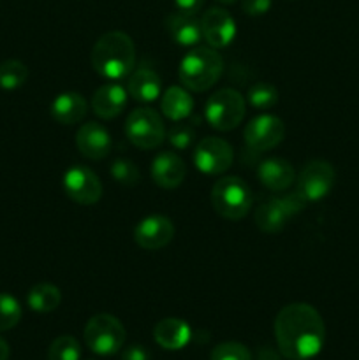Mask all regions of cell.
I'll use <instances>...</instances> for the list:
<instances>
[{"mask_svg":"<svg viewBox=\"0 0 359 360\" xmlns=\"http://www.w3.org/2000/svg\"><path fill=\"white\" fill-rule=\"evenodd\" d=\"M275 340L285 359L306 360L322 350L326 327L320 313L306 302L284 306L275 319Z\"/></svg>","mask_w":359,"mask_h":360,"instance_id":"obj_1","label":"cell"},{"mask_svg":"<svg viewBox=\"0 0 359 360\" xmlns=\"http://www.w3.org/2000/svg\"><path fill=\"white\" fill-rule=\"evenodd\" d=\"M92 67L101 77L120 81L136 67V46L125 32H108L92 48Z\"/></svg>","mask_w":359,"mask_h":360,"instance_id":"obj_2","label":"cell"},{"mask_svg":"<svg viewBox=\"0 0 359 360\" xmlns=\"http://www.w3.org/2000/svg\"><path fill=\"white\" fill-rule=\"evenodd\" d=\"M222 72H224V60L220 53L210 46H196L180 60V81L190 91L210 90L220 79Z\"/></svg>","mask_w":359,"mask_h":360,"instance_id":"obj_3","label":"cell"},{"mask_svg":"<svg viewBox=\"0 0 359 360\" xmlns=\"http://www.w3.org/2000/svg\"><path fill=\"white\" fill-rule=\"evenodd\" d=\"M211 204L225 220H241L252 207V190L239 176H225L211 188Z\"/></svg>","mask_w":359,"mask_h":360,"instance_id":"obj_4","label":"cell"},{"mask_svg":"<svg viewBox=\"0 0 359 360\" xmlns=\"http://www.w3.org/2000/svg\"><path fill=\"white\" fill-rule=\"evenodd\" d=\"M246 115V101L238 90L222 88L210 95L204 104V118L213 129L229 132L243 122Z\"/></svg>","mask_w":359,"mask_h":360,"instance_id":"obj_5","label":"cell"},{"mask_svg":"<svg viewBox=\"0 0 359 360\" xmlns=\"http://www.w3.org/2000/svg\"><path fill=\"white\" fill-rule=\"evenodd\" d=\"M83 336L84 343L94 354L108 357L122 350L125 343V327L116 316L101 313L88 320Z\"/></svg>","mask_w":359,"mask_h":360,"instance_id":"obj_6","label":"cell"},{"mask_svg":"<svg viewBox=\"0 0 359 360\" xmlns=\"http://www.w3.org/2000/svg\"><path fill=\"white\" fill-rule=\"evenodd\" d=\"M125 136L134 146L141 150L158 148L165 139V127L162 116L151 108H137L127 116Z\"/></svg>","mask_w":359,"mask_h":360,"instance_id":"obj_7","label":"cell"},{"mask_svg":"<svg viewBox=\"0 0 359 360\" xmlns=\"http://www.w3.org/2000/svg\"><path fill=\"white\" fill-rule=\"evenodd\" d=\"M305 206L306 204L296 193L271 197L257 207L253 213V221L259 231L266 232V234H277L292 218L298 217L305 210Z\"/></svg>","mask_w":359,"mask_h":360,"instance_id":"obj_8","label":"cell"},{"mask_svg":"<svg viewBox=\"0 0 359 360\" xmlns=\"http://www.w3.org/2000/svg\"><path fill=\"white\" fill-rule=\"evenodd\" d=\"M334 179H336V172L329 162L312 160L301 169L296 178L294 193L305 204L317 202L329 195L334 186Z\"/></svg>","mask_w":359,"mask_h":360,"instance_id":"obj_9","label":"cell"},{"mask_svg":"<svg viewBox=\"0 0 359 360\" xmlns=\"http://www.w3.org/2000/svg\"><path fill=\"white\" fill-rule=\"evenodd\" d=\"M63 192L70 200L81 206H94L102 197V183L92 169L74 164L63 172Z\"/></svg>","mask_w":359,"mask_h":360,"instance_id":"obj_10","label":"cell"},{"mask_svg":"<svg viewBox=\"0 0 359 360\" xmlns=\"http://www.w3.org/2000/svg\"><path fill=\"white\" fill-rule=\"evenodd\" d=\"M194 164L203 174H224L234 160L232 146L220 137H204L194 148Z\"/></svg>","mask_w":359,"mask_h":360,"instance_id":"obj_11","label":"cell"},{"mask_svg":"<svg viewBox=\"0 0 359 360\" xmlns=\"http://www.w3.org/2000/svg\"><path fill=\"white\" fill-rule=\"evenodd\" d=\"M285 125L275 115H259L245 127V143L253 151H270L284 141Z\"/></svg>","mask_w":359,"mask_h":360,"instance_id":"obj_12","label":"cell"},{"mask_svg":"<svg viewBox=\"0 0 359 360\" xmlns=\"http://www.w3.org/2000/svg\"><path fill=\"white\" fill-rule=\"evenodd\" d=\"M203 39L210 48L220 49L231 44L236 37V21L222 7H210L201 18Z\"/></svg>","mask_w":359,"mask_h":360,"instance_id":"obj_13","label":"cell"},{"mask_svg":"<svg viewBox=\"0 0 359 360\" xmlns=\"http://www.w3.org/2000/svg\"><path fill=\"white\" fill-rule=\"evenodd\" d=\"M175 238V225L164 214L144 217L134 227V241L143 250H160L168 246Z\"/></svg>","mask_w":359,"mask_h":360,"instance_id":"obj_14","label":"cell"},{"mask_svg":"<svg viewBox=\"0 0 359 360\" xmlns=\"http://www.w3.org/2000/svg\"><path fill=\"white\" fill-rule=\"evenodd\" d=\"M111 134L102 123L87 122L77 129L76 146L88 160H102L111 151Z\"/></svg>","mask_w":359,"mask_h":360,"instance_id":"obj_15","label":"cell"},{"mask_svg":"<svg viewBox=\"0 0 359 360\" xmlns=\"http://www.w3.org/2000/svg\"><path fill=\"white\" fill-rule=\"evenodd\" d=\"M151 179L160 188H178L187 176V165L175 151H160L151 160Z\"/></svg>","mask_w":359,"mask_h":360,"instance_id":"obj_16","label":"cell"},{"mask_svg":"<svg viewBox=\"0 0 359 360\" xmlns=\"http://www.w3.org/2000/svg\"><path fill=\"white\" fill-rule=\"evenodd\" d=\"M127 98H129V91L123 84L116 83V81L102 84L92 95V111L101 120H113L122 115L127 105Z\"/></svg>","mask_w":359,"mask_h":360,"instance_id":"obj_17","label":"cell"},{"mask_svg":"<svg viewBox=\"0 0 359 360\" xmlns=\"http://www.w3.org/2000/svg\"><path fill=\"white\" fill-rule=\"evenodd\" d=\"M257 178L260 185L271 192H285L296 181V171L292 164L285 158H266L257 167Z\"/></svg>","mask_w":359,"mask_h":360,"instance_id":"obj_18","label":"cell"},{"mask_svg":"<svg viewBox=\"0 0 359 360\" xmlns=\"http://www.w3.org/2000/svg\"><path fill=\"white\" fill-rule=\"evenodd\" d=\"M49 112H51V118L60 125H74L87 116L88 102L84 101L83 95L76 91H63L53 98Z\"/></svg>","mask_w":359,"mask_h":360,"instance_id":"obj_19","label":"cell"},{"mask_svg":"<svg viewBox=\"0 0 359 360\" xmlns=\"http://www.w3.org/2000/svg\"><path fill=\"white\" fill-rule=\"evenodd\" d=\"M165 30L171 35L172 41L180 46H197L203 41V32H201V21L192 14L175 13L168 14L164 21Z\"/></svg>","mask_w":359,"mask_h":360,"instance_id":"obj_20","label":"cell"},{"mask_svg":"<svg viewBox=\"0 0 359 360\" xmlns=\"http://www.w3.org/2000/svg\"><path fill=\"white\" fill-rule=\"evenodd\" d=\"M125 88L134 101L153 102L162 95V79L153 69L139 67L130 72Z\"/></svg>","mask_w":359,"mask_h":360,"instance_id":"obj_21","label":"cell"},{"mask_svg":"<svg viewBox=\"0 0 359 360\" xmlns=\"http://www.w3.org/2000/svg\"><path fill=\"white\" fill-rule=\"evenodd\" d=\"M190 336V326L182 319H164L153 329L155 341L165 350H182L189 345Z\"/></svg>","mask_w":359,"mask_h":360,"instance_id":"obj_22","label":"cell"},{"mask_svg":"<svg viewBox=\"0 0 359 360\" xmlns=\"http://www.w3.org/2000/svg\"><path fill=\"white\" fill-rule=\"evenodd\" d=\"M194 98L190 95V90L185 86H169L162 94L160 109L162 115L171 122H182L187 120L194 111Z\"/></svg>","mask_w":359,"mask_h":360,"instance_id":"obj_23","label":"cell"},{"mask_svg":"<svg viewBox=\"0 0 359 360\" xmlns=\"http://www.w3.org/2000/svg\"><path fill=\"white\" fill-rule=\"evenodd\" d=\"M62 302V292L51 283H37L28 290L27 304L35 313H51Z\"/></svg>","mask_w":359,"mask_h":360,"instance_id":"obj_24","label":"cell"},{"mask_svg":"<svg viewBox=\"0 0 359 360\" xmlns=\"http://www.w3.org/2000/svg\"><path fill=\"white\" fill-rule=\"evenodd\" d=\"M246 102L257 111H267L278 104V90L271 83L266 81H257L248 88Z\"/></svg>","mask_w":359,"mask_h":360,"instance_id":"obj_25","label":"cell"},{"mask_svg":"<svg viewBox=\"0 0 359 360\" xmlns=\"http://www.w3.org/2000/svg\"><path fill=\"white\" fill-rule=\"evenodd\" d=\"M28 79V69L20 60H6L0 63V88L16 90L23 86Z\"/></svg>","mask_w":359,"mask_h":360,"instance_id":"obj_26","label":"cell"},{"mask_svg":"<svg viewBox=\"0 0 359 360\" xmlns=\"http://www.w3.org/2000/svg\"><path fill=\"white\" fill-rule=\"evenodd\" d=\"M81 347L76 338L60 336L49 345L48 360H80Z\"/></svg>","mask_w":359,"mask_h":360,"instance_id":"obj_27","label":"cell"},{"mask_svg":"<svg viewBox=\"0 0 359 360\" xmlns=\"http://www.w3.org/2000/svg\"><path fill=\"white\" fill-rule=\"evenodd\" d=\"M109 174L116 183L123 186H134L139 183L141 172L137 165L129 158H116L109 167Z\"/></svg>","mask_w":359,"mask_h":360,"instance_id":"obj_28","label":"cell"},{"mask_svg":"<svg viewBox=\"0 0 359 360\" xmlns=\"http://www.w3.org/2000/svg\"><path fill=\"white\" fill-rule=\"evenodd\" d=\"M168 141L175 150L185 151L192 146L194 137H196V127L187 123L185 120L182 122H175L168 130Z\"/></svg>","mask_w":359,"mask_h":360,"instance_id":"obj_29","label":"cell"},{"mask_svg":"<svg viewBox=\"0 0 359 360\" xmlns=\"http://www.w3.org/2000/svg\"><path fill=\"white\" fill-rule=\"evenodd\" d=\"M21 320V306L13 295L0 294V333L18 326Z\"/></svg>","mask_w":359,"mask_h":360,"instance_id":"obj_30","label":"cell"},{"mask_svg":"<svg viewBox=\"0 0 359 360\" xmlns=\"http://www.w3.org/2000/svg\"><path fill=\"white\" fill-rule=\"evenodd\" d=\"M210 360H252V354L245 345L227 341L213 348Z\"/></svg>","mask_w":359,"mask_h":360,"instance_id":"obj_31","label":"cell"},{"mask_svg":"<svg viewBox=\"0 0 359 360\" xmlns=\"http://www.w3.org/2000/svg\"><path fill=\"white\" fill-rule=\"evenodd\" d=\"M243 13L248 16H263L271 9V0H243L241 2Z\"/></svg>","mask_w":359,"mask_h":360,"instance_id":"obj_32","label":"cell"},{"mask_svg":"<svg viewBox=\"0 0 359 360\" xmlns=\"http://www.w3.org/2000/svg\"><path fill=\"white\" fill-rule=\"evenodd\" d=\"M175 6H176V11H180V13L196 16V14L203 9L204 0H175Z\"/></svg>","mask_w":359,"mask_h":360,"instance_id":"obj_33","label":"cell"},{"mask_svg":"<svg viewBox=\"0 0 359 360\" xmlns=\"http://www.w3.org/2000/svg\"><path fill=\"white\" fill-rule=\"evenodd\" d=\"M122 360H150V354L141 345H132V347H127L123 350Z\"/></svg>","mask_w":359,"mask_h":360,"instance_id":"obj_34","label":"cell"},{"mask_svg":"<svg viewBox=\"0 0 359 360\" xmlns=\"http://www.w3.org/2000/svg\"><path fill=\"white\" fill-rule=\"evenodd\" d=\"M9 354H11L9 345L6 343V340H2V338H0V360L9 359Z\"/></svg>","mask_w":359,"mask_h":360,"instance_id":"obj_35","label":"cell"},{"mask_svg":"<svg viewBox=\"0 0 359 360\" xmlns=\"http://www.w3.org/2000/svg\"><path fill=\"white\" fill-rule=\"evenodd\" d=\"M218 4H225V6H231V4H234L236 0H217Z\"/></svg>","mask_w":359,"mask_h":360,"instance_id":"obj_36","label":"cell"}]
</instances>
